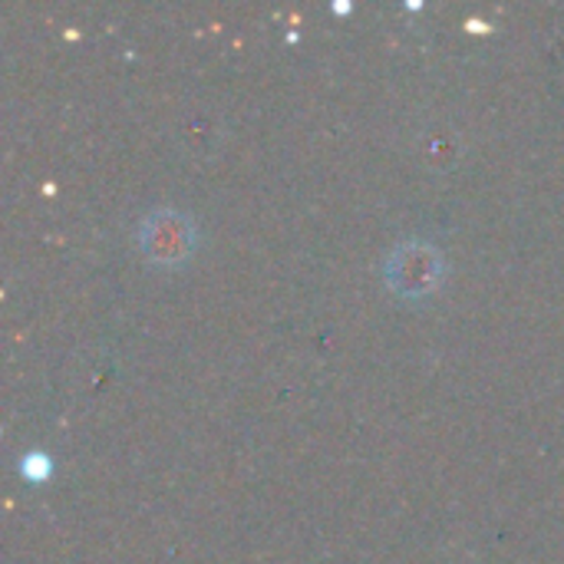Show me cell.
I'll return each mask as SVG.
<instances>
[{
	"label": "cell",
	"mask_w": 564,
	"mask_h": 564,
	"mask_svg": "<svg viewBox=\"0 0 564 564\" xmlns=\"http://www.w3.org/2000/svg\"><path fill=\"white\" fill-rule=\"evenodd\" d=\"M383 278L403 297L433 294L443 281V254L426 241H403L387 254Z\"/></svg>",
	"instance_id": "obj_1"
},
{
	"label": "cell",
	"mask_w": 564,
	"mask_h": 564,
	"mask_svg": "<svg viewBox=\"0 0 564 564\" xmlns=\"http://www.w3.org/2000/svg\"><path fill=\"white\" fill-rule=\"evenodd\" d=\"M23 473H26L30 479H46V476H50V459H46L43 453H30V456L23 459Z\"/></svg>",
	"instance_id": "obj_3"
},
{
	"label": "cell",
	"mask_w": 564,
	"mask_h": 564,
	"mask_svg": "<svg viewBox=\"0 0 564 564\" xmlns=\"http://www.w3.org/2000/svg\"><path fill=\"white\" fill-rule=\"evenodd\" d=\"M139 245L155 264H182L195 248V225L178 208H155L139 225Z\"/></svg>",
	"instance_id": "obj_2"
}]
</instances>
